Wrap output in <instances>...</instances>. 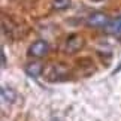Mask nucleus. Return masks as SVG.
Returning a JSON list of instances; mask_svg holds the SVG:
<instances>
[{
    "label": "nucleus",
    "instance_id": "f257e3e1",
    "mask_svg": "<svg viewBox=\"0 0 121 121\" xmlns=\"http://www.w3.org/2000/svg\"><path fill=\"white\" fill-rule=\"evenodd\" d=\"M85 45V40L81 35H72L66 39V43H64V52L67 54H76L78 51H81Z\"/></svg>",
    "mask_w": 121,
    "mask_h": 121
},
{
    "label": "nucleus",
    "instance_id": "f03ea898",
    "mask_svg": "<svg viewBox=\"0 0 121 121\" xmlns=\"http://www.w3.org/2000/svg\"><path fill=\"white\" fill-rule=\"evenodd\" d=\"M48 52H49V45L46 43L45 40L39 39V40L33 42V43L29 46V52L27 54H29L30 57H35V58H42Z\"/></svg>",
    "mask_w": 121,
    "mask_h": 121
},
{
    "label": "nucleus",
    "instance_id": "7ed1b4c3",
    "mask_svg": "<svg viewBox=\"0 0 121 121\" xmlns=\"http://www.w3.org/2000/svg\"><path fill=\"white\" fill-rule=\"evenodd\" d=\"M109 21L111 20H109V17L106 15V13H103V12H93L87 18V26L88 27H94V29H97V27H103L105 29Z\"/></svg>",
    "mask_w": 121,
    "mask_h": 121
},
{
    "label": "nucleus",
    "instance_id": "20e7f679",
    "mask_svg": "<svg viewBox=\"0 0 121 121\" xmlns=\"http://www.w3.org/2000/svg\"><path fill=\"white\" fill-rule=\"evenodd\" d=\"M67 78V69L60 66V64H52L49 67V72L46 73V79L51 82H57V81H63Z\"/></svg>",
    "mask_w": 121,
    "mask_h": 121
},
{
    "label": "nucleus",
    "instance_id": "39448f33",
    "mask_svg": "<svg viewBox=\"0 0 121 121\" xmlns=\"http://www.w3.org/2000/svg\"><path fill=\"white\" fill-rule=\"evenodd\" d=\"M24 70L29 76L38 78L39 75H42V72H43V63L42 61H30L29 64H26Z\"/></svg>",
    "mask_w": 121,
    "mask_h": 121
},
{
    "label": "nucleus",
    "instance_id": "423d86ee",
    "mask_svg": "<svg viewBox=\"0 0 121 121\" xmlns=\"http://www.w3.org/2000/svg\"><path fill=\"white\" fill-rule=\"evenodd\" d=\"M105 31L108 35H114V36L121 35V17L115 18V20H111L108 22V26L105 27Z\"/></svg>",
    "mask_w": 121,
    "mask_h": 121
},
{
    "label": "nucleus",
    "instance_id": "0eeeda50",
    "mask_svg": "<svg viewBox=\"0 0 121 121\" xmlns=\"http://www.w3.org/2000/svg\"><path fill=\"white\" fill-rule=\"evenodd\" d=\"M2 97L4 102H8V103H13V102L17 100V91L13 90L12 87H2Z\"/></svg>",
    "mask_w": 121,
    "mask_h": 121
},
{
    "label": "nucleus",
    "instance_id": "6e6552de",
    "mask_svg": "<svg viewBox=\"0 0 121 121\" xmlns=\"http://www.w3.org/2000/svg\"><path fill=\"white\" fill-rule=\"evenodd\" d=\"M70 0H52V9L55 11H64V9L70 8Z\"/></svg>",
    "mask_w": 121,
    "mask_h": 121
},
{
    "label": "nucleus",
    "instance_id": "1a4fd4ad",
    "mask_svg": "<svg viewBox=\"0 0 121 121\" xmlns=\"http://www.w3.org/2000/svg\"><path fill=\"white\" fill-rule=\"evenodd\" d=\"M2 66L3 67L6 66V57H4V52H3V51H2Z\"/></svg>",
    "mask_w": 121,
    "mask_h": 121
},
{
    "label": "nucleus",
    "instance_id": "9d476101",
    "mask_svg": "<svg viewBox=\"0 0 121 121\" xmlns=\"http://www.w3.org/2000/svg\"><path fill=\"white\" fill-rule=\"evenodd\" d=\"M91 2H103V0H91Z\"/></svg>",
    "mask_w": 121,
    "mask_h": 121
}]
</instances>
